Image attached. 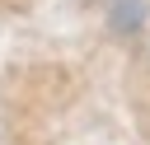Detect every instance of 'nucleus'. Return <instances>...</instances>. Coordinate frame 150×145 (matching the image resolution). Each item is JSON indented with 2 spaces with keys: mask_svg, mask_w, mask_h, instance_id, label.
I'll return each mask as SVG.
<instances>
[{
  "mask_svg": "<svg viewBox=\"0 0 150 145\" xmlns=\"http://www.w3.org/2000/svg\"><path fill=\"white\" fill-rule=\"evenodd\" d=\"M108 19H112V33H131V28H141V19H145V0H117V5L108 9Z\"/></svg>",
  "mask_w": 150,
  "mask_h": 145,
  "instance_id": "obj_1",
  "label": "nucleus"
}]
</instances>
